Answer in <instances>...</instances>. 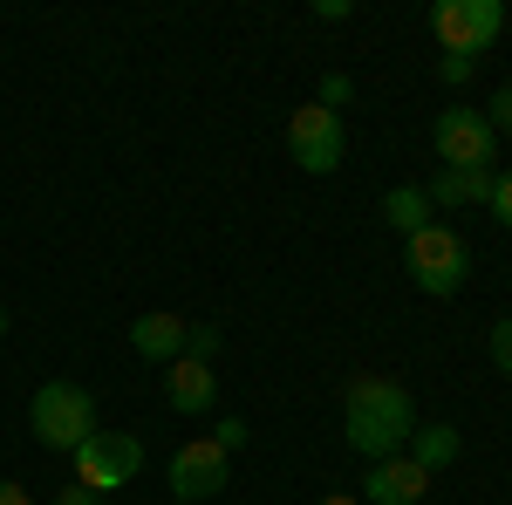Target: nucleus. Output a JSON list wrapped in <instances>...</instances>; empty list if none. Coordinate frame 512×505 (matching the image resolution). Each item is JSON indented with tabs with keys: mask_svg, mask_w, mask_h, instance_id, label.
<instances>
[{
	"mask_svg": "<svg viewBox=\"0 0 512 505\" xmlns=\"http://www.w3.org/2000/svg\"><path fill=\"white\" fill-rule=\"evenodd\" d=\"M431 492V471L417 465V458H376V465L362 471V499H376V505H417Z\"/></svg>",
	"mask_w": 512,
	"mask_h": 505,
	"instance_id": "nucleus-9",
	"label": "nucleus"
},
{
	"mask_svg": "<svg viewBox=\"0 0 512 505\" xmlns=\"http://www.w3.org/2000/svg\"><path fill=\"white\" fill-rule=\"evenodd\" d=\"M0 328H7V321H0Z\"/></svg>",
	"mask_w": 512,
	"mask_h": 505,
	"instance_id": "nucleus-26",
	"label": "nucleus"
},
{
	"mask_svg": "<svg viewBox=\"0 0 512 505\" xmlns=\"http://www.w3.org/2000/svg\"><path fill=\"white\" fill-rule=\"evenodd\" d=\"M492 178L499 171H458V164H444L431 185H424V198H431V212L437 205H485L492 198Z\"/></svg>",
	"mask_w": 512,
	"mask_h": 505,
	"instance_id": "nucleus-12",
	"label": "nucleus"
},
{
	"mask_svg": "<svg viewBox=\"0 0 512 505\" xmlns=\"http://www.w3.org/2000/svg\"><path fill=\"white\" fill-rule=\"evenodd\" d=\"M185 355L192 362H212L219 355V328H185Z\"/></svg>",
	"mask_w": 512,
	"mask_h": 505,
	"instance_id": "nucleus-16",
	"label": "nucleus"
},
{
	"mask_svg": "<svg viewBox=\"0 0 512 505\" xmlns=\"http://www.w3.org/2000/svg\"><path fill=\"white\" fill-rule=\"evenodd\" d=\"M0 505H35V492H21V485H7V478H0Z\"/></svg>",
	"mask_w": 512,
	"mask_h": 505,
	"instance_id": "nucleus-23",
	"label": "nucleus"
},
{
	"mask_svg": "<svg viewBox=\"0 0 512 505\" xmlns=\"http://www.w3.org/2000/svg\"><path fill=\"white\" fill-rule=\"evenodd\" d=\"M349 96H355V82L342 76V69H328V76H321V96H315V103H321V110H335V117H342V103H349Z\"/></svg>",
	"mask_w": 512,
	"mask_h": 505,
	"instance_id": "nucleus-15",
	"label": "nucleus"
},
{
	"mask_svg": "<svg viewBox=\"0 0 512 505\" xmlns=\"http://www.w3.org/2000/svg\"><path fill=\"white\" fill-rule=\"evenodd\" d=\"M458 451H465V437H458V430H451V424L410 430V458H417V465H424V471H444V465H451V458H458Z\"/></svg>",
	"mask_w": 512,
	"mask_h": 505,
	"instance_id": "nucleus-14",
	"label": "nucleus"
},
{
	"mask_svg": "<svg viewBox=\"0 0 512 505\" xmlns=\"http://www.w3.org/2000/svg\"><path fill=\"white\" fill-rule=\"evenodd\" d=\"M171 505H185V499H171Z\"/></svg>",
	"mask_w": 512,
	"mask_h": 505,
	"instance_id": "nucleus-25",
	"label": "nucleus"
},
{
	"mask_svg": "<svg viewBox=\"0 0 512 505\" xmlns=\"http://www.w3.org/2000/svg\"><path fill=\"white\" fill-rule=\"evenodd\" d=\"M485 205H492V219H499V226H512V171L492 178V198H485Z\"/></svg>",
	"mask_w": 512,
	"mask_h": 505,
	"instance_id": "nucleus-17",
	"label": "nucleus"
},
{
	"mask_svg": "<svg viewBox=\"0 0 512 505\" xmlns=\"http://www.w3.org/2000/svg\"><path fill=\"white\" fill-rule=\"evenodd\" d=\"M185 328H192V321H178V314H137V321H130V349L144 355V362H164V369H171V362L185 355Z\"/></svg>",
	"mask_w": 512,
	"mask_h": 505,
	"instance_id": "nucleus-11",
	"label": "nucleus"
},
{
	"mask_svg": "<svg viewBox=\"0 0 512 505\" xmlns=\"http://www.w3.org/2000/svg\"><path fill=\"white\" fill-rule=\"evenodd\" d=\"M55 505H103L96 492H82V485H69V492H55Z\"/></svg>",
	"mask_w": 512,
	"mask_h": 505,
	"instance_id": "nucleus-22",
	"label": "nucleus"
},
{
	"mask_svg": "<svg viewBox=\"0 0 512 505\" xmlns=\"http://www.w3.org/2000/svg\"><path fill=\"white\" fill-rule=\"evenodd\" d=\"M287 151H294V164H301V171L328 178V171L342 164V151H349L342 117H335V110H321V103H301V110L287 117Z\"/></svg>",
	"mask_w": 512,
	"mask_h": 505,
	"instance_id": "nucleus-6",
	"label": "nucleus"
},
{
	"mask_svg": "<svg viewBox=\"0 0 512 505\" xmlns=\"http://www.w3.org/2000/svg\"><path fill=\"white\" fill-rule=\"evenodd\" d=\"M492 362H499V369L512 376V314L499 321V328H492Z\"/></svg>",
	"mask_w": 512,
	"mask_h": 505,
	"instance_id": "nucleus-18",
	"label": "nucleus"
},
{
	"mask_svg": "<svg viewBox=\"0 0 512 505\" xmlns=\"http://www.w3.org/2000/svg\"><path fill=\"white\" fill-rule=\"evenodd\" d=\"M342 430L349 444L376 465V458H396L417 430V410H410V389L390 383V376H355L349 403H342Z\"/></svg>",
	"mask_w": 512,
	"mask_h": 505,
	"instance_id": "nucleus-1",
	"label": "nucleus"
},
{
	"mask_svg": "<svg viewBox=\"0 0 512 505\" xmlns=\"http://www.w3.org/2000/svg\"><path fill=\"white\" fill-rule=\"evenodd\" d=\"M28 430H35L41 451L76 458L82 444L96 437V396H89L82 383H41L35 403H28Z\"/></svg>",
	"mask_w": 512,
	"mask_h": 505,
	"instance_id": "nucleus-2",
	"label": "nucleus"
},
{
	"mask_svg": "<svg viewBox=\"0 0 512 505\" xmlns=\"http://www.w3.org/2000/svg\"><path fill=\"white\" fill-rule=\"evenodd\" d=\"M465 273H472V246L451 233V226H424V233H410V280L424 287V294H458L465 287Z\"/></svg>",
	"mask_w": 512,
	"mask_h": 505,
	"instance_id": "nucleus-3",
	"label": "nucleus"
},
{
	"mask_svg": "<svg viewBox=\"0 0 512 505\" xmlns=\"http://www.w3.org/2000/svg\"><path fill=\"white\" fill-rule=\"evenodd\" d=\"M431 28L451 55H478L506 35V7L499 0H437L431 7Z\"/></svg>",
	"mask_w": 512,
	"mask_h": 505,
	"instance_id": "nucleus-5",
	"label": "nucleus"
},
{
	"mask_svg": "<svg viewBox=\"0 0 512 505\" xmlns=\"http://www.w3.org/2000/svg\"><path fill=\"white\" fill-rule=\"evenodd\" d=\"M485 123H492V130H512V82H506V89H492V117H485Z\"/></svg>",
	"mask_w": 512,
	"mask_h": 505,
	"instance_id": "nucleus-19",
	"label": "nucleus"
},
{
	"mask_svg": "<svg viewBox=\"0 0 512 505\" xmlns=\"http://www.w3.org/2000/svg\"><path fill=\"white\" fill-rule=\"evenodd\" d=\"M321 505H355V492H328V499H321Z\"/></svg>",
	"mask_w": 512,
	"mask_h": 505,
	"instance_id": "nucleus-24",
	"label": "nucleus"
},
{
	"mask_svg": "<svg viewBox=\"0 0 512 505\" xmlns=\"http://www.w3.org/2000/svg\"><path fill=\"white\" fill-rule=\"evenodd\" d=\"M212 396H219V383H212V362H192V355H178V362L164 369V403H171L178 417H198V410H212Z\"/></svg>",
	"mask_w": 512,
	"mask_h": 505,
	"instance_id": "nucleus-10",
	"label": "nucleus"
},
{
	"mask_svg": "<svg viewBox=\"0 0 512 505\" xmlns=\"http://www.w3.org/2000/svg\"><path fill=\"white\" fill-rule=\"evenodd\" d=\"M212 444H219V451H226V458H233L239 444H246V424H239V417H226V424H219V437H212Z\"/></svg>",
	"mask_w": 512,
	"mask_h": 505,
	"instance_id": "nucleus-21",
	"label": "nucleus"
},
{
	"mask_svg": "<svg viewBox=\"0 0 512 505\" xmlns=\"http://www.w3.org/2000/svg\"><path fill=\"white\" fill-rule=\"evenodd\" d=\"M437 157L458 164V171H492L499 130L485 123V110H444V117H437Z\"/></svg>",
	"mask_w": 512,
	"mask_h": 505,
	"instance_id": "nucleus-7",
	"label": "nucleus"
},
{
	"mask_svg": "<svg viewBox=\"0 0 512 505\" xmlns=\"http://www.w3.org/2000/svg\"><path fill=\"white\" fill-rule=\"evenodd\" d=\"M144 471V437H130V430H96L89 444L76 451V485L82 492H117Z\"/></svg>",
	"mask_w": 512,
	"mask_h": 505,
	"instance_id": "nucleus-4",
	"label": "nucleus"
},
{
	"mask_svg": "<svg viewBox=\"0 0 512 505\" xmlns=\"http://www.w3.org/2000/svg\"><path fill=\"white\" fill-rule=\"evenodd\" d=\"M437 76L451 82V89H458V82H472V55H444V62H437Z\"/></svg>",
	"mask_w": 512,
	"mask_h": 505,
	"instance_id": "nucleus-20",
	"label": "nucleus"
},
{
	"mask_svg": "<svg viewBox=\"0 0 512 505\" xmlns=\"http://www.w3.org/2000/svg\"><path fill=\"white\" fill-rule=\"evenodd\" d=\"M383 226H396V233H424L431 226V198H424V185H396V192H383Z\"/></svg>",
	"mask_w": 512,
	"mask_h": 505,
	"instance_id": "nucleus-13",
	"label": "nucleus"
},
{
	"mask_svg": "<svg viewBox=\"0 0 512 505\" xmlns=\"http://www.w3.org/2000/svg\"><path fill=\"white\" fill-rule=\"evenodd\" d=\"M226 478H233V458L212 444V437H198V444H185L178 458H171V492L185 505H205L226 492Z\"/></svg>",
	"mask_w": 512,
	"mask_h": 505,
	"instance_id": "nucleus-8",
	"label": "nucleus"
}]
</instances>
